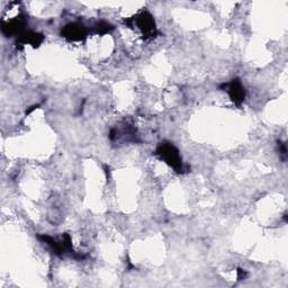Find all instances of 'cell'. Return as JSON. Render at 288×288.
Returning <instances> with one entry per match:
<instances>
[{"label":"cell","instance_id":"6da1fadb","mask_svg":"<svg viewBox=\"0 0 288 288\" xmlns=\"http://www.w3.org/2000/svg\"><path fill=\"white\" fill-rule=\"evenodd\" d=\"M157 154H159V156H160L168 165H170L174 168V169L179 170L181 168V160L179 153L174 145H171L169 143L161 144L157 150Z\"/></svg>","mask_w":288,"mask_h":288},{"label":"cell","instance_id":"7a4b0ae2","mask_svg":"<svg viewBox=\"0 0 288 288\" xmlns=\"http://www.w3.org/2000/svg\"><path fill=\"white\" fill-rule=\"evenodd\" d=\"M136 25L139 26V28L143 32L144 35L147 36H153L156 34V26H154V21L152 17L150 16L147 12H143L140 16L136 17L135 19Z\"/></svg>","mask_w":288,"mask_h":288},{"label":"cell","instance_id":"5b68a950","mask_svg":"<svg viewBox=\"0 0 288 288\" xmlns=\"http://www.w3.org/2000/svg\"><path fill=\"white\" fill-rule=\"evenodd\" d=\"M42 41H43L42 35L33 33V32L24 33L23 35H20V38H19V43L30 44V45H33V46H38V44Z\"/></svg>","mask_w":288,"mask_h":288},{"label":"cell","instance_id":"3957f363","mask_svg":"<svg viewBox=\"0 0 288 288\" xmlns=\"http://www.w3.org/2000/svg\"><path fill=\"white\" fill-rule=\"evenodd\" d=\"M62 34H63L65 38H69L71 41H79V39H82L85 37L86 29L80 24H70L65 26Z\"/></svg>","mask_w":288,"mask_h":288},{"label":"cell","instance_id":"277c9868","mask_svg":"<svg viewBox=\"0 0 288 288\" xmlns=\"http://www.w3.org/2000/svg\"><path fill=\"white\" fill-rule=\"evenodd\" d=\"M225 88H228L229 95L231 96L234 103L240 104L243 98H245V90H243L239 80H233L231 83H229V85H225Z\"/></svg>","mask_w":288,"mask_h":288}]
</instances>
